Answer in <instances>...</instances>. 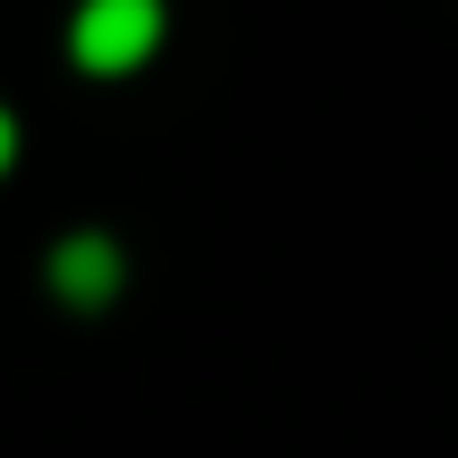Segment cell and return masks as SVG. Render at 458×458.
<instances>
[{
    "mask_svg": "<svg viewBox=\"0 0 458 458\" xmlns=\"http://www.w3.org/2000/svg\"><path fill=\"white\" fill-rule=\"evenodd\" d=\"M9 153H17V119L0 111V170H9Z\"/></svg>",
    "mask_w": 458,
    "mask_h": 458,
    "instance_id": "cell-3",
    "label": "cell"
},
{
    "mask_svg": "<svg viewBox=\"0 0 458 458\" xmlns=\"http://www.w3.org/2000/svg\"><path fill=\"white\" fill-rule=\"evenodd\" d=\"M51 280H60L68 306H102V297L119 289V246L111 238H68L60 255H51Z\"/></svg>",
    "mask_w": 458,
    "mask_h": 458,
    "instance_id": "cell-2",
    "label": "cell"
},
{
    "mask_svg": "<svg viewBox=\"0 0 458 458\" xmlns=\"http://www.w3.org/2000/svg\"><path fill=\"white\" fill-rule=\"evenodd\" d=\"M68 43H77V60L94 77H119V68H136L162 43V0H85Z\"/></svg>",
    "mask_w": 458,
    "mask_h": 458,
    "instance_id": "cell-1",
    "label": "cell"
}]
</instances>
